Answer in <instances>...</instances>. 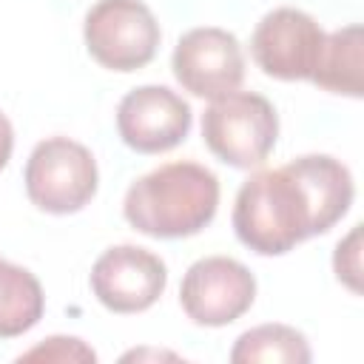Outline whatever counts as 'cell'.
Masks as SVG:
<instances>
[{"mask_svg": "<svg viewBox=\"0 0 364 364\" xmlns=\"http://www.w3.org/2000/svg\"><path fill=\"white\" fill-rule=\"evenodd\" d=\"M219 208V179L199 162H168L131 182L125 222L154 239H185L208 228Z\"/></svg>", "mask_w": 364, "mask_h": 364, "instance_id": "2", "label": "cell"}, {"mask_svg": "<svg viewBox=\"0 0 364 364\" xmlns=\"http://www.w3.org/2000/svg\"><path fill=\"white\" fill-rule=\"evenodd\" d=\"M253 299V273L230 256H205L193 262L179 287V304L199 327H225L242 318Z\"/></svg>", "mask_w": 364, "mask_h": 364, "instance_id": "6", "label": "cell"}, {"mask_svg": "<svg viewBox=\"0 0 364 364\" xmlns=\"http://www.w3.org/2000/svg\"><path fill=\"white\" fill-rule=\"evenodd\" d=\"M333 270L336 279L350 287L353 293H361V225H355L333 253Z\"/></svg>", "mask_w": 364, "mask_h": 364, "instance_id": "15", "label": "cell"}, {"mask_svg": "<svg viewBox=\"0 0 364 364\" xmlns=\"http://www.w3.org/2000/svg\"><path fill=\"white\" fill-rule=\"evenodd\" d=\"M11 148H14V128H11L9 117L0 111V171L9 165V159H11Z\"/></svg>", "mask_w": 364, "mask_h": 364, "instance_id": "16", "label": "cell"}, {"mask_svg": "<svg viewBox=\"0 0 364 364\" xmlns=\"http://www.w3.org/2000/svg\"><path fill=\"white\" fill-rule=\"evenodd\" d=\"M353 193V176L336 156H296L287 165L253 173L239 188L230 216L233 230L253 253L282 256L341 222Z\"/></svg>", "mask_w": 364, "mask_h": 364, "instance_id": "1", "label": "cell"}, {"mask_svg": "<svg viewBox=\"0 0 364 364\" xmlns=\"http://www.w3.org/2000/svg\"><path fill=\"white\" fill-rule=\"evenodd\" d=\"M321 26L301 9L282 6L267 11L250 37L256 65L273 80H310L324 46Z\"/></svg>", "mask_w": 364, "mask_h": 364, "instance_id": "7", "label": "cell"}, {"mask_svg": "<svg viewBox=\"0 0 364 364\" xmlns=\"http://www.w3.org/2000/svg\"><path fill=\"white\" fill-rule=\"evenodd\" d=\"M117 131L136 154L171 151L191 131V105L168 85H139L119 100Z\"/></svg>", "mask_w": 364, "mask_h": 364, "instance_id": "10", "label": "cell"}, {"mask_svg": "<svg viewBox=\"0 0 364 364\" xmlns=\"http://www.w3.org/2000/svg\"><path fill=\"white\" fill-rule=\"evenodd\" d=\"M46 310V296L37 276L9 259H0V338L28 333Z\"/></svg>", "mask_w": 364, "mask_h": 364, "instance_id": "12", "label": "cell"}, {"mask_svg": "<svg viewBox=\"0 0 364 364\" xmlns=\"http://www.w3.org/2000/svg\"><path fill=\"white\" fill-rule=\"evenodd\" d=\"M171 68L185 91L202 100H216L242 85L245 54L236 34L216 26H199L179 37Z\"/></svg>", "mask_w": 364, "mask_h": 364, "instance_id": "8", "label": "cell"}, {"mask_svg": "<svg viewBox=\"0 0 364 364\" xmlns=\"http://www.w3.org/2000/svg\"><path fill=\"white\" fill-rule=\"evenodd\" d=\"M17 361H97V353L82 341V338H74V336H51L46 338L43 344L26 350Z\"/></svg>", "mask_w": 364, "mask_h": 364, "instance_id": "14", "label": "cell"}, {"mask_svg": "<svg viewBox=\"0 0 364 364\" xmlns=\"http://www.w3.org/2000/svg\"><path fill=\"white\" fill-rule=\"evenodd\" d=\"M313 358L307 338L287 324H259L245 330L233 350V364H307Z\"/></svg>", "mask_w": 364, "mask_h": 364, "instance_id": "13", "label": "cell"}, {"mask_svg": "<svg viewBox=\"0 0 364 364\" xmlns=\"http://www.w3.org/2000/svg\"><path fill=\"white\" fill-rule=\"evenodd\" d=\"M23 182L31 205L40 210L54 216L77 213L97 193V162L82 142L51 136L34 145Z\"/></svg>", "mask_w": 364, "mask_h": 364, "instance_id": "4", "label": "cell"}, {"mask_svg": "<svg viewBox=\"0 0 364 364\" xmlns=\"http://www.w3.org/2000/svg\"><path fill=\"white\" fill-rule=\"evenodd\" d=\"M279 117L267 97L230 91L210 100L202 114V139L208 151L230 168H256L276 148Z\"/></svg>", "mask_w": 364, "mask_h": 364, "instance_id": "3", "label": "cell"}, {"mask_svg": "<svg viewBox=\"0 0 364 364\" xmlns=\"http://www.w3.org/2000/svg\"><path fill=\"white\" fill-rule=\"evenodd\" d=\"M88 54L108 71H136L156 57L162 31L142 0H100L82 26Z\"/></svg>", "mask_w": 364, "mask_h": 364, "instance_id": "5", "label": "cell"}, {"mask_svg": "<svg viewBox=\"0 0 364 364\" xmlns=\"http://www.w3.org/2000/svg\"><path fill=\"white\" fill-rule=\"evenodd\" d=\"M361 46H364V37H361L358 23L327 34L310 82H316L318 88H324L330 94H344V97L358 100L364 94Z\"/></svg>", "mask_w": 364, "mask_h": 364, "instance_id": "11", "label": "cell"}, {"mask_svg": "<svg viewBox=\"0 0 364 364\" xmlns=\"http://www.w3.org/2000/svg\"><path fill=\"white\" fill-rule=\"evenodd\" d=\"M165 262L136 245L108 247L91 267V290L111 313H142L165 290Z\"/></svg>", "mask_w": 364, "mask_h": 364, "instance_id": "9", "label": "cell"}]
</instances>
